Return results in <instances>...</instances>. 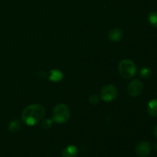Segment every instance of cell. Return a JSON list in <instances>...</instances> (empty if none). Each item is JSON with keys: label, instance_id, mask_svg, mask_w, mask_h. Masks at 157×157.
Here are the masks:
<instances>
[{"label": "cell", "instance_id": "cell-1", "mask_svg": "<svg viewBox=\"0 0 157 157\" xmlns=\"http://www.w3.org/2000/svg\"><path fill=\"white\" fill-rule=\"evenodd\" d=\"M45 114L44 107L40 104H32L23 110L21 121L28 126H34L39 123Z\"/></svg>", "mask_w": 157, "mask_h": 157}, {"label": "cell", "instance_id": "cell-2", "mask_svg": "<svg viewBox=\"0 0 157 157\" xmlns=\"http://www.w3.org/2000/svg\"><path fill=\"white\" fill-rule=\"evenodd\" d=\"M70 114V109L66 104H58L53 110L52 120L57 124H64L69 120Z\"/></svg>", "mask_w": 157, "mask_h": 157}, {"label": "cell", "instance_id": "cell-3", "mask_svg": "<svg viewBox=\"0 0 157 157\" xmlns=\"http://www.w3.org/2000/svg\"><path fill=\"white\" fill-rule=\"evenodd\" d=\"M118 70L123 78L129 79L133 78L136 74V66L131 60L124 59L120 62Z\"/></svg>", "mask_w": 157, "mask_h": 157}, {"label": "cell", "instance_id": "cell-4", "mask_svg": "<svg viewBox=\"0 0 157 157\" xmlns=\"http://www.w3.org/2000/svg\"><path fill=\"white\" fill-rule=\"evenodd\" d=\"M117 87L113 84H108L104 86L101 89L100 97L105 102H110L117 98Z\"/></svg>", "mask_w": 157, "mask_h": 157}, {"label": "cell", "instance_id": "cell-5", "mask_svg": "<svg viewBox=\"0 0 157 157\" xmlns=\"http://www.w3.org/2000/svg\"><path fill=\"white\" fill-rule=\"evenodd\" d=\"M144 86L143 83L139 79H133L127 86V91L131 97H137L142 92Z\"/></svg>", "mask_w": 157, "mask_h": 157}, {"label": "cell", "instance_id": "cell-6", "mask_svg": "<svg viewBox=\"0 0 157 157\" xmlns=\"http://www.w3.org/2000/svg\"><path fill=\"white\" fill-rule=\"evenodd\" d=\"M151 145L147 141H143L138 144L135 148V152L136 155L140 157L147 156L151 152Z\"/></svg>", "mask_w": 157, "mask_h": 157}, {"label": "cell", "instance_id": "cell-7", "mask_svg": "<svg viewBox=\"0 0 157 157\" xmlns=\"http://www.w3.org/2000/svg\"><path fill=\"white\" fill-rule=\"evenodd\" d=\"M124 37V32L121 29H113L109 32L108 33V38L110 41H114V42H117L120 41Z\"/></svg>", "mask_w": 157, "mask_h": 157}, {"label": "cell", "instance_id": "cell-8", "mask_svg": "<svg viewBox=\"0 0 157 157\" xmlns=\"http://www.w3.org/2000/svg\"><path fill=\"white\" fill-rule=\"evenodd\" d=\"M78 153V148L75 145H69L63 150L62 157H76Z\"/></svg>", "mask_w": 157, "mask_h": 157}, {"label": "cell", "instance_id": "cell-9", "mask_svg": "<svg viewBox=\"0 0 157 157\" xmlns=\"http://www.w3.org/2000/svg\"><path fill=\"white\" fill-rule=\"evenodd\" d=\"M50 76H49V80L54 82H58V81H61L63 79V75L62 72L59 70H57V69H54L50 71Z\"/></svg>", "mask_w": 157, "mask_h": 157}, {"label": "cell", "instance_id": "cell-10", "mask_svg": "<svg viewBox=\"0 0 157 157\" xmlns=\"http://www.w3.org/2000/svg\"><path fill=\"white\" fill-rule=\"evenodd\" d=\"M147 111L152 117H157V99H153L149 102Z\"/></svg>", "mask_w": 157, "mask_h": 157}, {"label": "cell", "instance_id": "cell-11", "mask_svg": "<svg viewBox=\"0 0 157 157\" xmlns=\"http://www.w3.org/2000/svg\"><path fill=\"white\" fill-rule=\"evenodd\" d=\"M21 128V123L18 120H14L12 122H10L9 125V130L12 133H16Z\"/></svg>", "mask_w": 157, "mask_h": 157}, {"label": "cell", "instance_id": "cell-12", "mask_svg": "<svg viewBox=\"0 0 157 157\" xmlns=\"http://www.w3.org/2000/svg\"><path fill=\"white\" fill-rule=\"evenodd\" d=\"M140 75L141 78H145V79H147V78H150V76L152 75V71L150 67H142L140 69Z\"/></svg>", "mask_w": 157, "mask_h": 157}, {"label": "cell", "instance_id": "cell-13", "mask_svg": "<svg viewBox=\"0 0 157 157\" xmlns=\"http://www.w3.org/2000/svg\"><path fill=\"white\" fill-rule=\"evenodd\" d=\"M148 21L150 25L157 28V12H152L149 14Z\"/></svg>", "mask_w": 157, "mask_h": 157}, {"label": "cell", "instance_id": "cell-14", "mask_svg": "<svg viewBox=\"0 0 157 157\" xmlns=\"http://www.w3.org/2000/svg\"><path fill=\"white\" fill-rule=\"evenodd\" d=\"M88 101L90 104H96L98 103H99L100 101V97L98 96L96 94H93L90 95L88 98Z\"/></svg>", "mask_w": 157, "mask_h": 157}, {"label": "cell", "instance_id": "cell-15", "mask_svg": "<svg viewBox=\"0 0 157 157\" xmlns=\"http://www.w3.org/2000/svg\"><path fill=\"white\" fill-rule=\"evenodd\" d=\"M53 120H51V119H46L41 123V126L44 129H48L52 127V123H53Z\"/></svg>", "mask_w": 157, "mask_h": 157}, {"label": "cell", "instance_id": "cell-16", "mask_svg": "<svg viewBox=\"0 0 157 157\" xmlns=\"http://www.w3.org/2000/svg\"><path fill=\"white\" fill-rule=\"evenodd\" d=\"M154 135H155V136H156V138L157 139V125H156V127H155V130H154Z\"/></svg>", "mask_w": 157, "mask_h": 157}]
</instances>
